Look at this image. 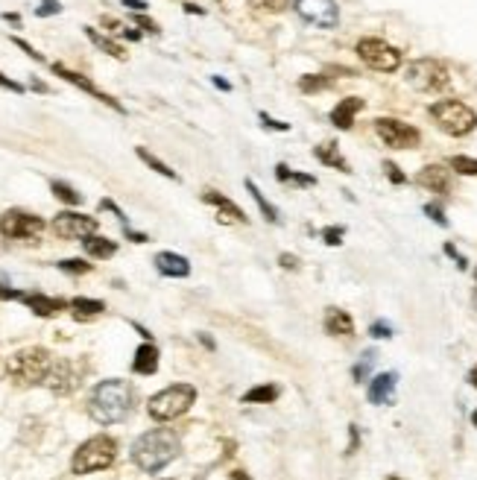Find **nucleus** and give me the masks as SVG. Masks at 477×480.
Returning a JSON list of instances; mask_svg holds the SVG:
<instances>
[{
  "label": "nucleus",
  "mask_w": 477,
  "mask_h": 480,
  "mask_svg": "<svg viewBox=\"0 0 477 480\" xmlns=\"http://www.w3.org/2000/svg\"><path fill=\"white\" fill-rule=\"evenodd\" d=\"M135 407V390L129 380L109 378L100 380L88 395V416L97 425H118Z\"/></svg>",
  "instance_id": "f257e3e1"
},
{
  "label": "nucleus",
  "mask_w": 477,
  "mask_h": 480,
  "mask_svg": "<svg viewBox=\"0 0 477 480\" xmlns=\"http://www.w3.org/2000/svg\"><path fill=\"white\" fill-rule=\"evenodd\" d=\"M179 448H182V442H179V434L170 427H153L141 434L135 442H132V462L146 472V474H155L161 469H167L170 462L179 457Z\"/></svg>",
  "instance_id": "f03ea898"
},
{
  "label": "nucleus",
  "mask_w": 477,
  "mask_h": 480,
  "mask_svg": "<svg viewBox=\"0 0 477 480\" xmlns=\"http://www.w3.org/2000/svg\"><path fill=\"white\" fill-rule=\"evenodd\" d=\"M56 357L41 349V345H29V349H21L15 352L6 363V375L21 387H36V384H44L47 375H50Z\"/></svg>",
  "instance_id": "7ed1b4c3"
},
{
  "label": "nucleus",
  "mask_w": 477,
  "mask_h": 480,
  "mask_svg": "<svg viewBox=\"0 0 477 480\" xmlns=\"http://www.w3.org/2000/svg\"><path fill=\"white\" fill-rule=\"evenodd\" d=\"M114 457H118V442L106 434H97L91 439H85L74 451L71 457V472L74 474H91V472H103L109 469Z\"/></svg>",
  "instance_id": "20e7f679"
},
{
  "label": "nucleus",
  "mask_w": 477,
  "mask_h": 480,
  "mask_svg": "<svg viewBox=\"0 0 477 480\" xmlns=\"http://www.w3.org/2000/svg\"><path fill=\"white\" fill-rule=\"evenodd\" d=\"M196 402V387L191 384H173V387H164L161 392H155L150 402H146V413L155 419V422H173L179 416L193 407Z\"/></svg>",
  "instance_id": "39448f33"
},
{
  "label": "nucleus",
  "mask_w": 477,
  "mask_h": 480,
  "mask_svg": "<svg viewBox=\"0 0 477 480\" xmlns=\"http://www.w3.org/2000/svg\"><path fill=\"white\" fill-rule=\"evenodd\" d=\"M404 79H407L410 88H416L422 94H442V91H448V85H451V74H448V68L439 59H416V62H410L407 71H404Z\"/></svg>",
  "instance_id": "423d86ee"
},
{
  "label": "nucleus",
  "mask_w": 477,
  "mask_h": 480,
  "mask_svg": "<svg viewBox=\"0 0 477 480\" xmlns=\"http://www.w3.org/2000/svg\"><path fill=\"white\" fill-rule=\"evenodd\" d=\"M427 111H431V118L436 121V126L445 132V135H454V138L469 135V132H474V126H477L474 109H469L459 100H439Z\"/></svg>",
  "instance_id": "0eeeda50"
},
{
  "label": "nucleus",
  "mask_w": 477,
  "mask_h": 480,
  "mask_svg": "<svg viewBox=\"0 0 477 480\" xmlns=\"http://www.w3.org/2000/svg\"><path fill=\"white\" fill-rule=\"evenodd\" d=\"M357 56L366 68L381 71V74H392V71L401 68V50L387 44L384 39H360L357 41Z\"/></svg>",
  "instance_id": "6e6552de"
},
{
  "label": "nucleus",
  "mask_w": 477,
  "mask_h": 480,
  "mask_svg": "<svg viewBox=\"0 0 477 480\" xmlns=\"http://www.w3.org/2000/svg\"><path fill=\"white\" fill-rule=\"evenodd\" d=\"M41 231H44V220L39 214L12 208L0 217V235L9 238V240H32V238H39Z\"/></svg>",
  "instance_id": "1a4fd4ad"
},
{
  "label": "nucleus",
  "mask_w": 477,
  "mask_h": 480,
  "mask_svg": "<svg viewBox=\"0 0 477 480\" xmlns=\"http://www.w3.org/2000/svg\"><path fill=\"white\" fill-rule=\"evenodd\" d=\"M375 132L387 146H392V150H413V146L422 141L416 126H410L404 121H396V118H378Z\"/></svg>",
  "instance_id": "9d476101"
},
{
  "label": "nucleus",
  "mask_w": 477,
  "mask_h": 480,
  "mask_svg": "<svg viewBox=\"0 0 477 480\" xmlns=\"http://www.w3.org/2000/svg\"><path fill=\"white\" fill-rule=\"evenodd\" d=\"M296 12L299 18L314 24V27H322V29H334L340 24V6L337 0H296Z\"/></svg>",
  "instance_id": "9b49d317"
},
{
  "label": "nucleus",
  "mask_w": 477,
  "mask_h": 480,
  "mask_svg": "<svg viewBox=\"0 0 477 480\" xmlns=\"http://www.w3.org/2000/svg\"><path fill=\"white\" fill-rule=\"evenodd\" d=\"M53 231L62 240H85L97 235V220L79 211H59L53 220Z\"/></svg>",
  "instance_id": "f8f14e48"
},
{
  "label": "nucleus",
  "mask_w": 477,
  "mask_h": 480,
  "mask_svg": "<svg viewBox=\"0 0 477 480\" xmlns=\"http://www.w3.org/2000/svg\"><path fill=\"white\" fill-rule=\"evenodd\" d=\"M79 384H82V366H79V363L56 357L50 375H47V380H44V387L50 390V392H56V395H68Z\"/></svg>",
  "instance_id": "ddd939ff"
},
{
  "label": "nucleus",
  "mask_w": 477,
  "mask_h": 480,
  "mask_svg": "<svg viewBox=\"0 0 477 480\" xmlns=\"http://www.w3.org/2000/svg\"><path fill=\"white\" fill-rule=\"evenodd\" d=\"M53 74L56 76H62L64 82H71V85H76L79 91H85V94H91L94 97V100H100V103H106V106H111L114 111H118V114H126V109L118 103V100H114V97L111 94H106V91H100V88H97L94 85V82L88 79V76H82V74H76V71H71V68H64V64L62 62H53Z\"/></svg>",
  "instance_id": "4468645a"
},
{
  "label": "nucleus",
  "mask_w": 477,
  "mask_h": 480,
  "mask_svg": "<svg viewBox=\"0 0 477 480\" xmlns=\"http://www.w3.org/2000/svg\"><path fill=\"white\" fill-rule=\"evenodd\" d=\"M202 203H208V205L217 208V220L226 223V226H243V223H246L243 208L235 205L232 200H228V196H223V193H217V191H205V193H202Z\"/></svg>",
  "instance_id": "2eb2a0df"
},
{
  "label": "nucleus",
  "mask_w": 477,
  "mask_h": 480,
  "mask_svg": "<svg viewBox=\"0 0 477 480\" xmlns=\"http://www.w3.org/2000/svg\"><path fill=\"white\" fill-rule=\"evenodd\" d=\"M18 302H24L36 317H56V313H62L71 305V302L59 299V296H44V293H21Z\"/></svg>",
  "instance_id": "dca6fc26"
},
{
  "label": "nucleus",
  "mask_w": 477,
  "mask_h": 480,
  "mask_svg": "<svg viewBox=\"0 0 477 480\" xmlns=\"http://www.w3.org/2000/svg\"><path fill=\"white\" fill-rule=\"evenodd\" d=\"M416 181L422 188L434 191V193H448L451 191V173L442 167V164H427V167H422Z\"/></svg>",
  "instance_id": "f3484780"
},
{
  "label": "nucleus",
  "mask_w": 477,
  "mask_h": 480,
  "mask_svg": "<svg viewBox=\"0 0 477 480\" xmlns=\"http://www.w3.org/2000/svg\"><path fill=\"white\" fill-rule=\"evenodd\" d=\"M396 384H399V375L396 372H381V375H375L369 380V387H366V399L372 404H387L392 399V392H396Z\"/></svg>",
  "instance_id": "a211bd4d"
},
{
  "label": "nucleus",
  "mask_w": 477,
  "mask_h": 480,
  "mask_svg": "<svg viewBox=\"0 0 477 480\" xmlns=\"http://www.w3.org/2000/svg\"><path fill=\"white\" fill-rule=\"evenodd\" d=\"M153 263H155V270L167 278H188L191 275V261L179 252H158Z\"/></svg>",
  "instance_id": "6ab92c4d"
},
{
  "label": "nucleus",
  "mask_w": 477,
  "mask_h": 480,
  "mask_svg": "<svg viewBox=\"0 0 477 480\" xmlns=\"http://www.w3.org/2000/svg\"><path fill=\"white\" fill-rule=\"evenodd\" d=\"M364 100L360 97H345V100H340L334 109H331V123L337 129H352L354 126V118H357V111H364Z\"/></svg>",
  "instance_id": "aec40b11"
},
{
  "label": "nucleus",
  "mask_w": 477,
  "mask_h": 480,
  "mask_svg": "<svg viewBox=\"0 0 477 480\" xmlns=\"http://www.w3.org/2000/svg\"><path fill=\"white\" fill-rule=\"evenodd\" d=\"M325 331L331 337H354V320L340 308L325 310Z\"/></svg>",
  "instance_id": "412c9836"
},
{
  "label": "nucleus",
  "mask_w": 477,
  "mask_h": 480,
  "mask_svg": "<svg viewBox=\"0 0 477 480\" xmlns=\"http://www.w3.org/2000/svg\"><path fill=\"white\" fill-rule=\"evenodd\" d=\"M155 369H158V349L153 343L138 345V352L132 357V372L135 375H155Z\"/></svg>",
  "instance_id": "4be33fe9"
},
{
  "label": "nucleus",
  "mask_w": 477,
  "mask_h": 480,
  "mask_svg": "<svg viewBox=\"0 0 477 480\" xmlns=\"http://www.w3.org/2000/svg\"><path fill=\"white\" fill-rule=\"evenodd\" d=\"M314 156L319 158V164H325V167H334V170H340V173H352L349 161L340 156L337 141H325V144H319L317 150H314Z\"/></svg>",
  "instance_id": "5701e85b"
},
{
  "label": "nucleus",
  "mask_w": 477,
  "mask_h": 480,
  "mask_svg": "<svg viewBox=\"0 0 477 480\" xmlns=\"http://www.w3.org/2000/svg\"><path fill=\"white\" fill-rule=\"evenodd\" d=\"M82 29H85V36H88V41L97 47V50H103V53H109L111 59H126V50H123V47L118 44V41H114V39H109V36H103V32L100 29H94V27H82Z\"/></svg>",
  "instance_id": "b1692460"
},
{
  "label": "nucleus",
  "mask_w": 477,
  "mask_h": 480,
  "mask_svg": "<svg viewBox=\"0 0 477 480\" xmlns=\"http://www.w3.org/2000/svg\"><path fill=\"white\" fill-rule=\"evenodd\" d=\"M82 246H85V252L91 258H100V261H106V258H111L114 252H118V243L109 240V238H100V235L85 238V240H82Z\"/></svg>",
  "instance_id": "393cba45"
},
{
  "label": "nucleus",
  "mask_w": 477,
  "mask_h": 480,
  "mask_svg": "<svg viewBox=\"0 0 477 480\" xmlns=\"http://www.w3.org/2000/svg\"><path fill=\"white\" fill-rule=\"evenodd\" d=\"M71 308L76 313V320H91V317H100V313L106 310V305L100 299H85V296H76V299H71Z\"/></svg>",
  "instance_id": "a878e982"
},
{
  "label": "nucleus",
  "mask_w": 477,
  "mask_h": 480,
  "mask_svg": "<svg viewBox=\"0 0 477 480\" xmlns=\"http://www.w3.org/2000/svg\"><path fill=\"white\" fill-rule=\"evenodd\" d=\"M278 390L275 384H261V387H252L249 392H243V404H272L278 399Z\"/></svg>",
  "instance_id": "bb28decb"
},
{
  "label": "nucleus",
  "mask_w": 477,
  "mask_h": 480,
  "mask_svg": "<svg viewBox=\"0 0 477 480\" xmlns=\"http://www.w3.org/2000/svg\"><path fill=\"white\" fill-rule=\"evenodd\" d=\"M135 153H138V158H141V161L146 164V167H150V170H155L158 176H164V179H173V181H179V173H176V170H170V167H167V164H164L161 158H155V156H153L150 150H146V146H138V150H135Z\"/></svg>",
  "instance_id": "cd10ccee"
},
{
  "label": "nucleus",
  "mask_w": 477,
  "mask_h": 480,
  "mask_svg": "<svg viewBox=\"0 0 477 480\" xmlns=\"http://www.w3.org/2000/svg\"><path fill=\"white\" fill-rule=\"evenodd\" d=\"M50 191H53L56 200H62L64 205H82V193H79L76 188H71L68 181L53 179V181H50Z\"/></svg>",
  "instance_id": "c85d7f7f"
},
{
  "label": "nucleus",
  "mask_w": 477,
  "mask_h": 480,
  "mask_svg": "<svg viewBox=\"0 0 477 480\" xmlns=\"http://www.w3.org/2000/svg\"><path fill=\"white\" fill-rule=\"evenodd\" d=\"M246 191H249V193H252V200L258 203L261 214H264V220L275 223V220H278V211H275V205H270V203H267V196H264V193H261V188L255 185V181H252V179H246Z\"/></svg>",
  "instance_id": "c756f323"
},
{
  "label": "nucleus",
  "mask_w": 477,
  "mask_h": 480,
  "mask_svg": "<svg viewBox=\"0 0 477 480\" xmlns=\"http://www.w3.org/2000/svg\"><path fill=\"white\" fill-rule=\"evenodd\" d=\"M299 88L305 94H317V91H325V88H331V79L328 76H319V74H305L299 79Z\"/></svg>",
  "instance_id": "7c9ffc66"
},
{
  "label": "nucleus",
  "mask_w": 477,
  "mask_h": 480,
  "mask_svg": "<svg viewBox=\"0 0 477 480\" xmlns=\"http://www.w3.org/2000/svg\"><path fill=\"white\" fill-rule=\"evenodd\" d=\"M448 167L457 170L459 176H477V158H469V156H451V158H448Z\"/></svg>",
  "instance_id": "2f4dec72"
},
{
  "label": "nucleus",
  "mask_w": 477,
  "mask_h": 480,
  "mask_svg": "<svg viewBox=\"0 0 477 480\" xmlns=\"http://www.w3.org/2000/svg\"><path fill=\"white\" fill-rule=\"evenodd\" d=\"M56 267L62 273H68V275H85V273H91V263L82 261V258H64V261L56 263Z\"/></svg>",
  "instance_id": "473e14b6"
},
{
  "label": "nucleus",
  "mask_w": 477,
  "mask_h": 480,
  "mask_svg": "<svg viewBox=\"0 0 477 480\" xmlns=\"http://www.w3.org/2000/svg\"><path fill=\"white\" fill-rule=\"evenodd\" d=\"M375 352H364V355H360V360H357V366L352 369V378L357 380V384H364V380H366V375H369V369H372V363H375Z\"/></svg>",
  "instance_id": "72a5a7b5"
},
{
  "label": "nucleus",
  "mask_w": 477,
  "mask_h": 480,
  "mask_svg": "<svg viewBox=\"0 0 477 480\" xmlns=\"http://www.w3.org/2000/svg\"><path fill=\"white\" fill-rule=\"evenodd\" d=\"M249 6L258 9V12H272V15H278V12H284L290 6V0H249Z\"/></svg>",
  "instance_id": "f704fd0d"
},
{
  "label": "nucleus",
  "mask_w": 477,
  "mask_h": 480,
  "mask_svg": "<svg viewBox=\"0 0 477 480\" xmlns=\"http://www.w3.org/2000/svg\"><path fill=\"white\" fill-rule=\"evenodd\" d=\"M343 235H345L343 226H328V228H322V240L328 246H340L343 243Z\"/></svg>",
  "instance_id": "c9c22d12"
},
{
  "label": "nucleus",
  "mask_w": 477,
  "mask_h": 480,
  "mask_svg": "<svg viewBox=\"0 0 477 480\" xmlns=\"http://www.w3.org/2000/svg\"><path fill=\"white\" fill-rule=\"evenodd\" d=\"M62 12V4L59 0H41V6H36V15L39 18H50V15H59Z\"/></svg>",
  "instance_id": "e433bc0d"
},
{
  "label": "nucleus",
  "mask_w": 477,
  "mask_h": 480,
  "mask_svg": "<svg viewBox=\"0 0 477 480\" xmlns=\"http://www.w3.org/2000/svg\"><path fill=\"white\" fill-rule=\"evenodd\" d=\"M258 121L264 123L267 129H275V132H290V123H284V121H275V118H270L267 111H258Z\"/></svg>",
  "instance_id": "4c0bfd02"
},
{
  "label": "nucleus",
  "mask_w": 477,
  "mask_h": 480,
  "mask_svg": "<svg viewBox=\"0 0 477 480\" xmlns=\"http://www.w3.org/2000/svg\"><path fill=\"white\" fill-rule=\"evenodd\" d=\"M384 170H387V176H389V181H392V185H404V181H407V176L399 170V164L384 161Z\"/></svg>",
  "instance_id": "58836bf2"
},
{
  "label": "nucleus",
  "mask_w": 477,
  "mask_h": 480,
  "mask_svg": "<svg viewBox=\"0 0 477 480\" xmlns=\"http://www.w3.org/2000/svg\"><path fill=\"white\" fill-rule=\"evenodd\" d=\"M424 214H427V217H431L436 226H448V217H445V214H442V208H439V205L427 203V205H424Z\"/></svg>",
  "instance_id": "ea45409f"
},
{
  "label": "nucleus",
  "mask_w": 477,
  "mask_h": 480,
  "mask_svg": "<svg viewBox=\"0 0 477 480\" xmlns=\"http://www.w3.org/2000/svg\"><path fill=\"white\" fill-rule=\"evenodd\" d=\"M369 334H372V337H378V340H387V337H392V328H389L384 320H378V322H372V325H369Z\"/></svg>",
  "instance_id": "a19ab883"
},
{
  "label": "nucleus",
  "mask_w": 477,
  "mask_h": 480,
  "mask_svg": "<svg viewBox=\"0 0 477 480\" xmlns=\"http://www.w3.org/2000/svg\"><path fill=\"white\" fill-rule=\"evenodd\" d=\"M135 24H138V27H141L144 32H153V36H158V32H161V29H158V24L146 18L144 12H135Z\"/></svg>",
  "instance_id": "79ce46f5"
},
{
  "label": "nucleus",
  "mask_w": 477,
  "mask_h": 480,
  "mask_svg": "<svg viewBox=\"0 0 477 480\" xmlns=\"http://www.w3.org/2000/svg\"><path fill=\"white\" fill-rule=\"evenodd\" d=\"M12 44H15V47H21V50H24V53H27L29 59H36V62H44V56H41V53H39V50H36V47H32V44H27L24 39H15V36H12Z\"/></svg>",
  "instance_id": "37998d69"
},
{
  "label": "nucleus",
  "mask_w": 477,
  "mask_h": 480,
  "mask_svg": "<svg viewBox=\"0 0 477 480\" xmlns=\"http://www.w3.org/2000/svg\"><path fill=\"white\" fill-rule=\"evenodd\" d=\"M100 208H103V211H111V214H114V217H118V220H120V226H123V228L129 226V220H126V214H123V211H120L118 205H114L111 200H100Z\"/></svg>",
  "instance_id": "c03bdc74"
},
{
  "label": "nucleus",
  "mask_w": 477,
  "mask_h": 480,
  "mask_svg": "<svg viewBox=\"0 0 477 480\" xmlns=\"http://www.w3.org/2000/svg\"><path fill=\"white\" fill-rule=\"evenodd\" d=\"M0 88H6V91H12V94H24V85H21V82L9 79L4 71H0Z\"/></svg>",
  "instance_id": "a18cd8bd"
},
{
  "label": "nucleus",
  "mask_w": 477,
  "mask_h": 480,
  "mask_svg": "<svg viewBox=\"0 0 477 480\" xmlns=\"http://www.w3.org/2000/svg\"><path fill=\"white\" fill-rule=\"evenodd\" d=\"M287 181H296V185H302V188H314V185H317L314 176H307V173H293V170H290V179H287Z\"/></svg>",
  "instance_id": "49530a36"
},
{
  "label": "nucleus",
  "mask_w": 477,
  "mask_h": 480,
  "mask_svg": "<svg viewBox=\"0 0 477 480\" xmlns=\"http://www.w3.org/2000/svg\"><path fill=\"white\" fill-rule=\"evenodd\" d=\"M445 255H451V258L457 261V267H459V270H466V267H469V261H466L463 255H459V252L454 249V243H445Z\"/></svg>",
  "instance_id": "de8ad7c7"
},
{
  "label": "nucleus",
  "mask_w": 477,
  "mask_h": 480,
  "mask_svg": "<svg viewBox=\"0 0 477 480\" xmlns=\"http://www.w3.org/2000/svg\"><path fill=\"white\" fill-rule=\"evenodd\" d=\"M278 263H282L284 270H296V267H299V258L290 255V252H282V255H278Z\"/></svg>",
  "instance_id": "09e8293b"
},
{
  "label": "nucleus",
  "mask_w": 477,
  "mask_h": 480,
  "mask_svg": "<svg viewBox=\"0 0 477 480\" xmlns=\"http://www.w3.org/2000/svg\"><path fill=\"white\" fill-rule=\"evenodd\" d=\"M357 445H360V430H357V425H352L349 427V451H345V454H354Z\"/></svg>",
  "instance_id": "8fccbe9b"
},
{
  "label": "nucleus",
  "mask_w": 477,
  "mask_h": 480,
  "mask_svg": "<svg viewBox=\"0 0 477 480\" xmlns=\"http://www.w3.org/2000/svg\"><path fill=\"white\" fill-rule=\"evenodd\" d=\"M123 235H126L129 240H132V243H146V240H150V238H146V235H144V231H132V228H129V226L123 228Z\"/></svg>",
  "instance_id": "3c124183"
},
{
  "label": "nucleus",
  "mask_w": 477,
  "mask_h": 480,
  "mask_svg": "<svg viewBox=\"0 0 477 480\" xmlns=\"http://www.w3.org/2000/svg\"><path fill=\"white\" fill-rule=\"evenodd\" d=\"M123 6L132 9V12H146V4H144V0H123Z\"/></svg>",
  "instance_id": "603ef678"
},
{
  "label": "nucleus",
  "mask_w": 477,
  "mask_h": 480,
  "mask_svg": "<svg viewBox=\"0 0 477 480\" xmlns=\"http://www.w3.org/2000/svg\"><path fill=\"white\" fill-rule=\"evenodd\" d=\"M103 27H109L111 32H118V36H120V32H123V24H120V21H114V18H109V15H106V18H103Z\"/></svg>",
  "instance_id": "864d4df0"
},
{
  "label": "nucleus",
  "mask_w": 477,
  "mask_h": 480,
  "mask_svg": "<svg viewBox=\"0 0 477 480\" xmlns=\"http://www.w3.org/2000/svg\"><path fill=\"white\" fill-rule=\"evenodd\" d=\"M4 21L15 24V27H21V15H18V12H4Z\"/></svg>",
  "instance_id": "5fc2aeb1"
},
{
  "label": "nucleus",
  "mask_w": 477,
  "mask_h": 480,
  "mask_svg": "<svg viewBox=\"0 0 477 480\" xmlns=\"http://www.w3.org/2000/svg\"><path fill=\"white\" fill-rule=\"evenodd\" d=\"M120 36H123V39H129V41H138V39H141V32H138V29H129V27H123V32H120Z\"/></svg>",
  "instance_id": "6e6d98bb"
},
{
  "label": "nucleus",
  "mask_w": 477,
  "mask_h": 480,
  "mask_svg": "<svg viewBox=\"0 0 477 480\" xmlns=\"http://www.w3.org/2000/svg\"><path fill=\"white\" fill-rule=\"evenodd\" d=\"M211 82H214V85H217L220 91H232V85H228V82H226L223 76H211Z\"/></svg>",
  "instance_id": "4d7b16f0"
},
{
  "label": "nucleus",
  "mask_w": 477,
  "mask_h": 480,
  "mask_svg": "<svg viewBox=\"0 0 477 480\" xmlns=\"http://www.w3.org/2000/svg\"><path fill=\"white\" fill-rule=\"evenodd\" d=\"M32 88H36V91H41V94H47V91H50V88H47L41 79H32Z\"/></svg>",
  "instance_id": "13d9d810"
},
{
  "label": "nucleus",
  "mask_w": 477,
  "mask_h": 480,
  "mask_svg": "<svg viewBox=\"0 0 477 480\" xmlns=\"http://www.w3.org/2000/svg\"><path fill=\"white\" fill-rule=\"evenodd\" d=\"M185 12H191V15H205V12H202L200 6H196V4H188V6H185Z\"/></svg>",
  "instance_id": "bf43d9fd"
},
{
  "label": "nucleus",
  "mask_w": 477,
  "mask_h": 480,
  "mask_svg": "<svg viewBox=\"0 0 477 480\" xmlns=\"http://www.w3.org/2000/svg\"><path fill=\"white\" fill-rule=\"evenodd\" d=\"M232 480H249V474H246V472H232Z\"/></svg>",
  "instance_id": "052dcab7"
},
{
  "label": "nucleus",
  "mask_w": 477,
  "mask_h": 480,
  "mask_svg": "<svg viewBox=\"0 0 477 480\" xmlns=\"http://www.w3.org/2000/svg\"><path fill=\"white\" fill-rule=\"evenodd\" d=\"M469 380H471V387H474V390H477V366H474V369H471V372H469Z\"/></svg>",
  "instance_id": "680f3d73"
},
{
  "label": "nucleus",
  "mask_w": 477,
  "mask_h": 480,
  "mask_svg": "<svg viewBox=\"0 0 477 480\" xmlns=\"http://www.w3.org/2000/svg\"><path fill=\"white\" fill-rule=\"evenodd\" d=\"M200 340H202V343L208 345V349H214V340H211V337H205V334H200Z\"/></svg>",
  "instance_id": "e2e57ef3"
},
{
  "label": "nucleus",
  "mask_w": 477,
  "mask_h": 480,
  "mask_svg": "<svg viewBox=\"0 0 477 480\" xmlns=\"http://www.w3.org/2000/svg\"><path fill=\"white\" fill-rule=\"evenodd\" d=\"M471 422H474V427H477V410H474V413H471Z\"/></svg>",
  "instance_id": "0e129e2a"
},
{
  "label": "nucleus",
  "mask_w": 477,
  "mask_h": 480,
  "mask_svg": "<svg viewBox=\"0 0 477 480\" xmlns=\"http://www.w3.org/2000/svg\"><path fill=\"white\" fill-rule=\"evenodd\" d=\"M387 480H401V477H399V474H389V477H387Z\"/></svg>",
  "instance_id": "69168bd1"
},
{
  "label": "nucleus",
  "mask_w": 477,
  "mask_h": 480,
  "mask_svg": "<svg viewBox=\"0 0 477 480\" xmlns=\"http://www.w3.org/2000/svg\"><path fill=\"white\" fill-rule=\"evenodd\" d=\"M474 278H477V270H474Z\"/></svg>",
  "instance_id": "338daca9"
}]
</instances>
